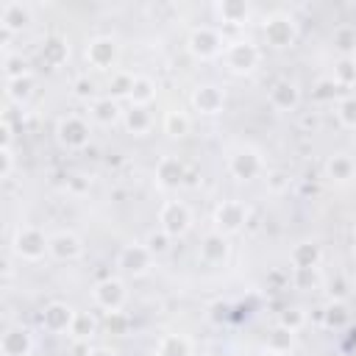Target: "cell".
<instances>
[{
    "mask_svg": "<svg viewBox=\"0 0 356 356\" xmlns=\"http://www.w3.org/2000/svg\"><path fill=\"white\" fill-rule=\"evenodd\" d=\"M192 225V211L186 209V203L181 200H164L161 209H159V228L164 234H170L172 239L184 236Z\"/></svg>",
    "mask_w": 356,
    "mask_h": 356,
    "instance_id": "cell-1",
    "label": "cell"
},
{
    "mask_svg": "<svg viewBox=\"0 0 356 356\" xmlns=\"http://www.w3.org/2000/svg\"><path fill=\"white\" fill-rule=\"evenodd\" d=\"M89 136H92V128H89V122H86L83 117H78V114H67V117H61V120L56 122V139H58L64 147H70V150L86 147V145H89Z\"/></svg>",
    "mask_w": 356,
    "mask_h": 356,
    "instance_id": "cell-2",
    "label": "cell"
},
{
    "mask_svg": "<svg viewBox=\"0 0 356 356\" xmlns=\"http://www.w3.org/2000/svg\"><path fill=\"white\" fill-rule=\"evenodd\" d=\"M14 253L25 261H39L44 253H47V245H50V236H44L39 228L33 225H25L14 234Z\"/></svg>",
    "mask_w": 356,
    "mask_h": 356,
    "instance_id": "cell-3",
    "label": "cell"
},
{
    "mask_svg": "<svg viewBox=\"0 0 356 356\" xmlns=\"http://www.w3.org/2000/svg\"><path fill=\"white\" fill-rule=\"evenodd\" d=\"M153 253L145 248V242L142 245H125L120 253H117V270L120 273H125V275H134V278H139V275H145L147 270H150V264H153Z\"/></svg>",
    "mask_w": 356,
    "mask_h": 356,
    "instance_id": "cell-4",
    "label": "cell"
},
{
    "mask_svg": "<svg viewBox=\"0 0 356 356\" xmlns=\"http://www.w3.org/2000/svg\"><path fill=\"white\" fill-rule=\"evenodd\" d=\"M125 298H128V292H125V284H122L120 278H103V281H97L95 289H92L95 306L103 309L106 314H108V312H120V309L125 306Z\"/></svg>",
    "mask_w": 356,
    "mask_h": 356,
    "instance_id": "cell-5",
    "label": "cell"
},
{
    "mask_svg": "<svg viewBox=\"0 0 356 356\" xmlns=\"http://www.w3.org/2000/svg\"><path fill=\"white\" fill-rule=\"evenodd\" d=\"M222 56H225V64H228L234 72H250V70L259 64V58H261L259 47H256L253 42H248V39L228 42L225 50H222Z\"/></svg>",
    "mask_w": 356,
    "mask_h": 356,
    "instance_id": "cell-6",
    "label": "cell"
},
{
    "mask_svg": "<svg viewBox=\"0 0 356 356\" xmlns=\"http://www.w3.org/2000/svg\"><path fill=\"white\" fill-rule=\"evenodd\" d=\"M186 44H189V53H192L195 58H214V56H220V53L225 50L220 31H214V28H209V25L195 28V31L189 33Z\"/></svg>",
    "mask_w": 356,
    "mask_h": 356,
    "instance_id": "cell-7",
    "label": "cell"
},
{
    "mask_svg": "<svg viewBox=\"0 0 356 356\" xmlns=\"http://www.w3.org/2000/svg\"><path fill=\"white\" fill-rule=\"evenodd\" d=\"M245 220H248V209L239 200H222L214 209V228L220 234H225V236L228 234H236L245 225Z\"/></svg>",
    "mask_w": 356,
    "mask_h": 356,
    "instance_id": "cell-8",
    "label": "cell"
},
{
    "mask_svg": "<svg viewBox=\"0 0 356 356\" xmlns=\"http://www.w3.org/2000/svg\"><path fill=\"white\" fill-rule=\"evenodd\" d=\"M86 61L95 67V70H111L117 64V56H120V47H117V39L111 36H95L86 50H83Z\"/></svg>",
    "mask_w": 356,
    "mask_h": 356,
    "instance_id": "cell-9",
    "label": "cell"
},
{
    "mask_svg": "<svg viewBox=\"0 0 356 356\" xmlns=\"http://www.w3.org/2000/svg\"><path fill=\"white\" fill-rule=\"evenodd\" d=\"M75 309L70 303H61V300H53L42 309V328L50 331V334H70L72 328V320H75Z\"/></svg>",
    "mask_w": 356,
    "mask_h": 356,
    "instance_id": "cell-10",
    "label": "cell"
},
{
    "mask_svg": "<svg viewBox=\"0 0 356 356\" xmlns=\"http://www.w3.org/2000/svg\"><path fill=\"white\" fill-rule=\"evenodd\" d=\"M261 156L253 150V147H239L228 156V172L239 181H253L259 172H261Z\"/></svg>",
    "mask_w": 356,
    "mask_h": 356,
    "instance_id": "cell-11",
    "label": "cell"
},
{
    "mask_svg": "<svg viewBox=\"0 0 356 356\" xmlns=\"http://www.w3.org/2000/svg\"><path fill=\"white\" fill-rule=\"evenodd\" d=\"M261 31H264V39H267L270 47L281 50V47H289L295 42V22L284 14H273L270 19H264Z\"/></svg>",
    "mask_w": 356,
    "mask_h": 356,
    "instance_id": "cell-12",
    "label": "cell"
},
{
    "mask_svg": "<svg viewBox=\"0 0 356 356\" xmlns=\"http://www.w3.org/2000/svg\"><path fill=\"white\" fill-rule=\"evenodd\" d=\"M33 337L25 325H8L0 337V353L3 356H31Z\"/></svg>",
    "mask_w": 356,
    "mask_h": 356,
    "instance_id": "cell-13",
    "label": "cell"
},
{
    "mask_svg": "<svg viewBox=\"0 0 356 356\" xmlns=\"http://www.w3.org/2000/svg\"><path fill=\"white\" fill-rule=\"evenodd\" d=\"M47 253H50L53 259H58V261H72V259H78V256L83 253V242H81V236L72 234V231H56V234L50 236Z\"/></svg>",
    "mask_w": 356,
    "mask_h": 356,
    "instance_id": "cell-14",
    "label": "cell"
},
{
    "mask_svg": "<svg viewBox=\"0 0 356 356\" xmlns=\"http://www.w3.org/2000/svg\"><path fill=\"white\" fill-rule=\"evenodd\" d=\"M192 106H195V111L209 114V117L211 114H220L222 106H225V92L220 86H214V83H200L192 92Z\"/></svg>",
    "mask_w": 356,
    "mask_h": 356,
    "instance_id": "cell-15",
    "label": "cell"
},
{
    "mask_svg": "<svg viewBox=\"0 0 356 356\" xmlns=\"http://www.w3.org/2000/svg\"><path fill=\"white\" fill-rule=\"evenodd\" d=\"M228 250H231V245H228L225 234L211 231V234L203 236L200 250H197V259H200L203 264H211V267H214V264H222V261L228 259Z\"/></svg>",
    "mask_w": 356,
    "mask_h": 356,
    "instance_id": "cell-16",
    "label": "cell"
},
{
    "mask_svg": "<svg viewBox=\"0 0 356 356\" xmlns=\"http://www.w3.org/2000/svg\"><path fill=\"white\" fill-rule=\"evenodd\" d=\"M186 178V167L175 156H161L156 164V181L161 189H178Z\"/></svg>",
    "mask_w": 356,
    "mask_h": 356,
    "instance_id": "cell-17",
    "label": "cell"
},
{
    "mask_svg": "<svg viewBox=\"0 0 356 356\" xmlns=\"http://www.w3.org/2000/svg\"><path fill=\"white\" fill-rule=\"evenodd\" d=\"M28 22H31V8L25 3H17V0L3 3V8H0V25H3V33L6 36L19 33Z\"/></svg>",
    "mask_w": 356,
    "mask_h": 356,
    "instance_id": "cell-18",
    "label": "cell"
},
{
    "mask_svg": "<svg viewBox=\"0 0 356 356\" xmlns=\"http://www.w3.org/2000/svg\"><path fill=\"white\" fill-rule=\"evenodd\" d=\"M267 100L275 111H295L298 103H300V89L292 81H275Z\"/></svg>",
    "mask_w": 356,
    "mask_h": 356,
    "instance_id": "cell-19",
    "label": "cell"
},
{
    "mask_svg": "<svg viewBox=\"0 0 356 356\" xmlns=\"http://www.w3.org/2000/svg\"><path fill=\"white\" fill-rule=\"evenodd\" d=\"M89 117L97 125H114L117 120H122V111H120V103L106 95V97H95L89 103Z\"/></svg>",
    "mask_w": 356,
    "mask_h": 356,
    "instance_id": "cell-20",
    "label": "cell"
},
{
    "mask_svg": "<svg viewBox=\"0 0 356 356\" xmlns=\"http://www.w3.org/2000/svg\"><path fill=\"white\" fill-rule=\"evenodd\" d=\"M320 259H323L320 245H317V242H309V239L292 245V250H289V264H292V270H295V267H320Z\"/></svg>",
    "mask_w": 356,
    "mask_h": 356,
    "instance_id": "cell-21",
    "label": "cell"
},
{
    "mask_svg": "<svg viewBox=\"0 0 356 356\" xmlns=\"http://www.w3.org/2000/svg\"><path fill=\"white\" fill-rule=\"evenodd\" d=\"M122 125H125L131 134L142 136V134H147V131H150L153 117H150L147 106H131L128 111H122Z\"/></svg>",
    "mask_w": 356,
    "mask_h": 356,
    "instance_id": "cell-22",
    "label": "cell"
},
{
    "mask_svg": "<svg viewBox=\"0 0 356 356\" xmlns=\"http://www.w3.org/2000/svg\"><path fill=\"white\" fill-rule=\"evenodd\" d=\"M353 172H356V164H353V159L345 156V153H337V156H331V159L325 161V175H328L331 181H337V184L350 181Z\"/></svg>",
    "mask_w": 356,
    "mask_h": 356,
    "instance_id": "cell-23",
    "label": "cell"
},
{
    "mask_svg": "<svg viewBox=\"0 0 356 356\" xmlns=\"http://www.w3.org/2000/svg\"><path fill=\"white\" fill-rule=\"evenodd\" d=\"M156 356H192V342L184 334H164L156 345Z\"/></svg>",
    "mask_w": 356,
    "mask_h": 356,
    "instance_id": "cell-24",
    "label": "cell"
},
{
    "mask_svg": "<svg viewBox=\"0 0 356 356\" xmlns=\"http://www.w3.org/2000/svg\"><path fill=\"white\" fill-rule=\"evenodd\" d=\"M214 11H217V17H220L222 22H228V25H242V22L248 19V14H250L248 3H242V0H222V3L214 6Z\"/></svg>",
    "mask_w": 356,
    "mask_h": 356,
    "instance_id": "cell-25",
    "label": "cell"
},
{
    "mask_svg": "<svg viewBox=\"0 0 356 356\" xmlns=\"http://www.w3.org/2000/svg\"><path fill=\"white\" fill-rule=\"evenodd\" d=\"M67 56H70V44H67L61 36L44 39V44H42V61H44L47 67H61V64L67 61Z\"/></svg>",
    "mask_w": 356,
    "mask_h": 356,
    "instance_id": "cell-26",
    "label": "cell"
},
{
    "mask_svg": "<svg viewBox=\"0 0 356 356\" xmlns=\"http://www.w3.org/2000/svg\"><path fill=\"white\" fill-rule=\"evenodd\" d=\"M156 100V83L147 75L134 78V92H131V106H150Z\"/></svg>",
    "mask_w": 356,
    "mask_h": 356,
    "instance_id": "cell-27",
    "label": "cell"
},
{
    "mask_svg": "<svg viewBox=\"0 0 356 356\" xmlns=\"http://www.w3.org/2000/svg\"><path fill=\"white\" fill-rule=\"evenodd\" d=\"M33 75H22V78H14V81H6V95L11 103H25L31 95H33Z\"/></svg>",
    "mask_w": 356,
    "mask_h": 356,
    "instance_id": "cell-28",
    "label": "cell"
},
{
    "mask_svg": "<svg viewBox=\"0 0 356 356\" xmlns=\"http://www.w3.org/2000/svg\"><path fill=\"white\" fill-rule=\"evenodd\" d=\"M95 328H97V320L89 312H78L75 320H72L70 337H72V342H89L92 334H95Z\"/></svg>",
    "mask_w": 356,
    "mask_h": 356,
    "instance_id": "cell-29",
    "label": "cell"
},
{
    "mask_svg": "<svg viewBox=\"0 0 356 356\" xmlns=\"http://www.w3.org/2000/svg\"><path fill=\"white\" fill-rule=\"evenodd\" d=\"M189 128H192V120H189L184 111H167V114H164V134H167V136L181 139V136L189 134Z\"/></svg>",
    "mask_w": 356,
    "mask_h": 356,
    "instance_id": "cell-30",
    "label": "cell"
},
{
    "mask_svg": "<svg viewBox=\"0 0 356 356\" xmlns=\"http://www.w3.org/2000/svg\"><path fill=\"white\" fill-rule=\"evenodd\" d=\"M334 83L337 86H353L356 83V58L353 56H342L337 64H334Z\"/></svg>",
    "mask_w": 356,
    "mask_h": 356,
    "instance_id": "cell-31",
    "label": "cell"
},
{
    "mask_svg": "<svg viewBox=\"0 0 356 356\" xmlns=\"http://www.w3.org/2000/svg\"><path fill=\"white\" fill-rule=\"evenodd\" d=\"M134 78H136V75H131V72H114V75L108 78V97H114V100L128 97V100H131Z\"/></svg>",
    "mask_w": 356,
    "mask_h": 356,
    "instance_id": "cell-32",
    "label": "cell"
},
{
    "mask_svg": "<svg viewBox=\"0 0 356 356\" xmlns=\"http://www.w3.org/2000/svg\"><path fill=\"white\" fill-rule=\"evenodd\" d=\"M348 320H350V312H348V306H345L342 300H331V303L325 306V312H323V323H325L328 328H345Z\"/></svg>",
    "mask_w": 356,
    "mask_h": 356,
    "instance_id": "cell-33",
    "label": "cell"
},
{
    "mask_svg": "<svg viewBox=\"0 0 356 356\" xmlns=\"http://www.w3.org/2000/svg\"><path fill=\"white\" fill-rule=\"evenodd\" d=\"M3 75H6V81H14V78H22V75H31L28 61L22 58V53H6V56H3Z\"/></svg>",
    "mask_w": 356,
    "mask_h": 356,
    "instance_id": "cell-34",
    "label": "cell"
},
{
    "mask_svg": "<svg viewBox=\"0 0 356 356\" xmlns=\"http://www.w3.org/2000/svg\"><path fill=\"white\" fill-rule=\"evenodd\" d=\"M337 120H339V125L356 131V95L337 100Z\"/></svg>",
    "mask_w": 356,
    "mask_h": 356,
    "instance_id": "cell-35",
    "label": "cell"
},
{
    "mask_svg": "<svg viewBox=\"0 0 356 356\" xmlns=\"http://www.w3.org/2000/svg\"><path fill=\"white\" fill-rule=\"evenodd\" d=\"M303 323H306V312H303L300 306H289V309H284L281 317H278V325L286 328V331H292V334L300 331Z\"/></svg>",
    "mask_w": 356,
    "mask_h": 356,
    "instance_id": "cell-36",
    "label": "cell"
},
{
    "mask_svg": "<svg viewBox=\"0 0 356 356\" xmlns=\"http://www.w3.org/2000/svg\"><path fill=\"white\" fill-rule=\"evenodd\" d=\"M170 245H172V236L164 234L161 228H159V231H150V234L145 236V248H147L153 256H164V253L170 250Z\"/></svg>",
    "mask_w": 356,
    "mask_h": 356,
    "instance_id": "cell-37",
    "label": "cell"
},
{
    "mask_svg": "<svg viewBox=\"0 0 356 356\" xmlns=\"http://www.w3.org/2000/svg\"><path fill=\"white\" fill-rule=\"evenodd\" d=\"M292 284L298 289H314L320 284V273L317 267H295L292 270Z\"/></svg>",
    "mask_w": 356,
    "mask_h": 356,
    "instance_id": "cell-38",
    "label": "cell"
},
{
    "mask_svg": "<svg viewBox=\"0 0 356 356\" xmlns=\"http://www.w3.org/2000/svg\"><path fill=\"white\" fill-rule=\"evenodd\" d=\"M292 342H295V334L278 325V328L270 334V339H267V348H273V350H278V353H286V350L292 348Z\"/></svg>",
    "mask_w": 356,
    "mask_h": 356,
    "instance_id": "cell-39",
    "label": "cell"
},
{
    "mask_svg": "<svg viewBox=\"0 0 356 356\" xmlns=\"http://www.w3.org/2000/svg\"><path fill=\"white\" fill-rule=\"evenodd\" d=\"M72 95L75 97H81V100H95V81L89 78V75H81V78H75L72 81Z\"/></svg>",
    "mask_w": 356,
    "mask_h": 356,
    "instance_id": "cell-40",
    "label": "cell"
},
{
    "mask_svg": "<svg viewBox=\"0 0 356 356\" xmlns=\"http://www.w3.org/2000/svg\"><path fill=\"white\" fill-rule=\"evenodd\" d=\"M337 89H339V86L334 83V78H323V81H317L312 97H314V100H334V97H337Z\"/></svg>",
    "mask_w": 356,
    "mask_h": 356,
    "instance_id": "cell-41",
    "label": "cell"
},
{
    "mask_svg": "<svg viewBox=\"0 0 356 356\" xmlns=\"http://www.w3.org/2000/svg\"><path fill=\"white\" fill-rule=\"evenodd\" d=\"M128 328V317L122 312H108L106 314V331L108 334H125Z\"/></svg>",
    "mask_w": 356,
    "mask_h": 356,
    "instance_id": "cell-42",
    "label": "cell"
},
{
    "mask_svg": "<svg viewBox=\"0 0 356 356\" xmlns=\"http://www.w3.org/2000/svg\"><path fill=\"white\" fill-rule=\"evenodd\" d=\"M14 170V150L11 147H0V178H8Z\"/></svg>",
    "mask_w": 356,
    "mask_h": 356,
    "instance_id": "cell-43",
    "label": "cell"
},
{
    "mask_svg": "<svg viewBox=\"0 0 356 356\" xmlns=\"http://www.w3.org/2000/svg\"><path fill=\"white\" fill-rule=\"evenodd\" d=\"M334 39H337V47H342V50H350L353 47L356 50V33L350 28H339Z\"/></svg>",
    "mask_w": 356,
    "mask_h": 356,
    "instance_id": "cell-44",
    "label": "cell"
},
{
    "mask_svg": "<svg viewBox=\"0 0 356 356\" xmlns=\"http://www.w3.org/2000/svg\"><path fill=\"white\" fill-rule=\"evenodd\" d=\"M286 184H289V178H286L284 172H273V175H270V189H273V192H281Z\"/></svg>",
    "mask_w": 356,
    "mask_h": 356,
    "instance_id": "cell-45",
    "label": "cell"
},
{
    "mask_svg": "<svg viewBox=\"0 0 356 356\" xmlns=\"http://www.w3.org/2000/svg\"><path fill=\"white\" fill-rule=\"evenodd\" d=\"M331 295H334V300H339V298L345 295V281H342V278H337V284L331 281Z\"/></svg>",
    "mask_w": 356,
    "mask_h": 356,
    "instance_id": "cell-46",
    "label": "cell"
},
{
    "mask_svg": "<svg viewBox=\"0 0 356 356\" xmlns=\"http://www.w3.org/2000/svg\"><path fill=\"white\" fill-rule=\"evenodd\" d=\"M89 356H114V350H108V348H92Z\"/></svg>",
    "mask_w": 356,
    "mask_h": 356,
    "instance_id": "cell-47",
    "label": "cell"
},
{
    "mask_svg": "<svg viewBox=\"0 0 356 356\" xmlns=\"http://www.w3.org/2000/svg\"><path fill=\"white\" fill-rule=\"evenodd\" d=\"M259 356H284V353H278V350H273V348H264Z\"/></svg>",
    "mask_w": 356,
    "mask_h": 356,
    "instance_id": "cell-48",
    "label": "cell"
},
{
    "mask_svg": "<svg viewBox=\"0 0 356 356\" xmlns=\"http://www.w3.org/2000/svg\"><path fill=\"white\" fill-rule=\"evenodd\" d=\"M353 248H356V225H353Z\"/></svg>",
    "mask_w": 356,
    "mask_h": 356,
    "instance_id": "cell-49",
    "label": "cell"
},
{
    "mask_svg": "<svg viewBox=\"0 0 356 356\" xmlns=\"http://www.w3.org/2000/svg\"><path fill=\"white\" fill-rule=\"evenodd\" d=\"M353 58H356V50H353Z\"/></svg>",
    "mask_w": 356,
    "mask_h": 356,
    "instance_id": "cell-50",
    "label": "cell"
}]
</instances>
